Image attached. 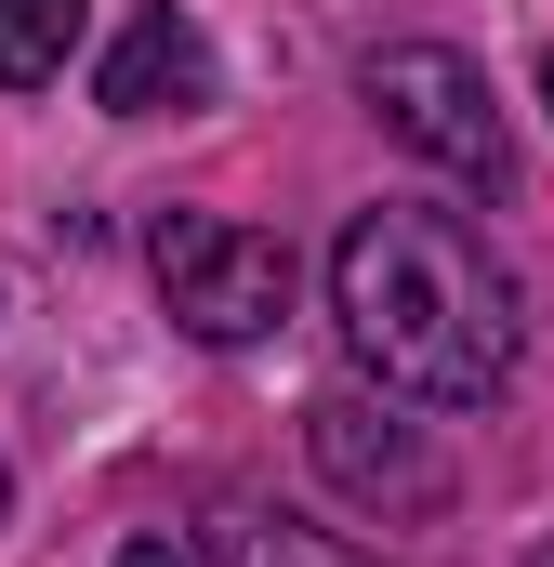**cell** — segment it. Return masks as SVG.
Instances as JSON below:
<instances>
[{"label":"cell","mask_w":554,"mask_h":567,"mask_svg":"<svg viewBox=\"0 0 554 567\" xmlns=\"http://www.w3.org/2000/svg\"><path fill=\"white\" fill-rule=\"evenodd\" d=\"M357 93H370V120L410 145V158L462 172V185H502V172H515V133H502L489 80H475L449 40H383V53L357 66Z\"/></svg>","instance_id":"3957f363"},{"label":"cell","mask_w":554,"mask_h":567,"mask_svg":"<svg viewBox=\"0 0 554 567\" xmlns=\"http://www.w3.org/2000/svg\"><path fill=\"white\" fill-rule=\"evenodd\" d=\"M529 567H554V542H542V555H529Z\"/></svg>","instance_id":"30bf717a"},{"label":"cell","mask_w":554,"mask_h":567,"mask_svg":"<svg viewBox=\"0 0 554 567\" xmlns=\"http://www.w3.org/2000/svg\"><path fill=\"white\" fill-rule=\"evenodd\" d=\"M145 265H158V303L198 343H265L277 317H290V251H277L265 225H238V212H158Z\"/></svg>","instance_id":"7a4b0ae2"},{"label":"cell","mask_w":554,"mask_h":567,"mask_svg":"<svg viewBox=\"0 0 554 567\" xmlns=\"http://www.w3.org/2000/svg\"><path fill=\"white\" fill-rule=\"evenodd\" d=\"M330 317H343L357 370H383V396H422V410H489L515 383V343H529L502 251L462 212H422V198H383V212L343 225Z\"/></svg>","instance_id":"6da1fadb"},{"label":"cell","mask_w":554,"mask_h":567,"mask_svg":"<svg viewBox=\"0 0 554 567\" xmlns=\"http://www.w3.org/2000/svg\"><path fill=\"white\" fill-rule=\"evenodd\" d=\"M120 120H185V106H212V40L158 0V13H133L120 27V53H106V80H93Z\"/></svg>","instance_id":"5b68a950"},{"label":"cell","mask_w":554,"mask_h":567,"mask_svg":"<svg viewBox=\"0 0 554 567\" xmlns=\"http://www.w3.org/2000/svg\"><path fill=\"white\" fill-rule=\"evenodd\" d=\"M120 567H198V555H185V542H158V528H145V542H120Z\"/></svg>","instance_id":"ba28073f"},{"label":"cell","mask_w":554,"mask_h":567,"mask_svg":"<svg viewBox=\"0 0 554 567\" xmlns=\"http://www.w3.org/2000/svg\"><path fill=\"white\" fill-rule=\"evenodd\" d=\"M0 502H13V488H0Z\"/></svg>","instance_id":"8fae6325"},{"label":"cell","mask_w":554,"mask_h":567,"mask_svg":"<svg viewBox=\"0 0 554 567\" xmlns=\"http://www.w3.org/2000/svg\"><path fill=\"white\" fill-rule=\"evenodd\" d=\"M80 13H93V0H0V93H40V80L66 66Z\"/></svg>","instance_id":"8992f818"},{"label":"cell","mask_w":554,"mask_h":567,"mask_svg":"<svg viewBox=\"0 0 554 567\" xmlns=\"http://www.w3.org/2000/svg\"><path fill=\"white\" fill-rule=\"evenodd\" d=\"M304 449H317V475H330L343 502H370V515H449V462H435L397 410H370V396H317V410H304Z\"/></svg>","instance_id":"277c9868"},{"label":"cell","mask_w":554,"mask_h":567,"mask_svg":"<svg viewBox=\"0 0 554 567\" xmlns=\"http://www.w3.org/2000/svg\"><path fill=\"white\" fill-rule=\"evenodd\" d=\"M542 106H554V53H542Z\"/></svg>","instance_id":"9c48e42d"},{"label":"cell","mask_w":554,"mask_h":567,"mask_svg":"<svg viewBox=\"0 0 554 567\" xmlns=\"http://www.w3.org/2000/svg\"><path fill=\"white\" fill-rule=\"evenodd\" d=\"M212 555H225V567H357L330 528H290V515H225Z\"/></svg>","instance_id":"52a82bcc"}]
</instances>
